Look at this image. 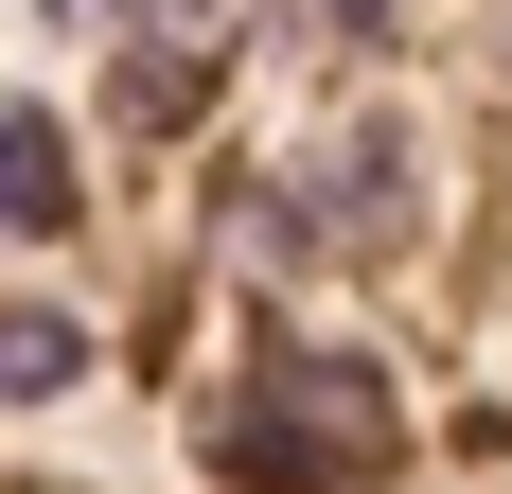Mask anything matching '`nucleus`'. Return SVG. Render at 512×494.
Instances as JSON below:
<instances>
[{"label":"nucleus","mask_w":512,"mask_h":494,"mask_svg":"<svg viewBox=\"0 0 512 494\" xmlns=\"http://www.w3.org/2000/svg\"><path fill=\"white\" fill-rule=\"evenodd\" d=\"M301 212H336V247H389V212H407V159H389V142H336V159L301 177Z\"/></svg>","instance_id":"obj_2"},{"label":"nucleus","mask_w":512,"mask_h":494,"mask_svg":"<svg viewBox=\"0 0 512 494\" xmlns=\"http://www.w3.org/2000/svg\"><path fill=\"white\" fill-rule=\"evenodd\" d=\"M248 459H301V477L389 459V389H371V353H301V371H283V424H265Z\"/></svg>","instance_id":"obj_1"},{"label":"nucleus","mask_w":512,"mask_h":494,"mask_svg":"<svg viewBox=\"0 0 512 494\" xmlns=\"http://www.w3.org/2000/svg\"><path fill=\"white\" fill-rule=\"evenodd\" d=\"M0 230H71V142L36 106H0Z\"/></svg>","instance_id":"obj_3"},{"label":"nucleus","mask_w":512,"mask_h":494,"mask_svg":"<svg viewBox=\"0 0 512 494\" xmlns=\"http://www.w3.org/2000/svg\"><path fill=\"white\" fill-rule=\"evenodd\" d=\"M71 371H89V336H71L53 300H0V406H53Z\"/></svg>","instance_id":"obj_4"},{"label":"nucleus","mask_w":512,"mask_h":494,"mask_svg":"<svg viewBox=\"0 0 512 494\" xmlns=\"http://www.w3.org/2000/svg\"><path fill=\"white\" fill-rule=\"evenodd\" d=\"M318 18H336V36H371V18H389V0H318Z\"/></svg>","instance_id":"obj_5"}]
</instances>
